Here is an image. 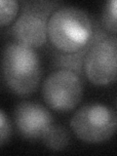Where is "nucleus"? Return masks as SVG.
<instances>
[{"label": "nucleus", "instance_id": "f257e3e1", "mask_svg": "<svg viewBox=\"0 0 117 156\" xmlns=\"http://www.w3.org/2000/svg\"><path fill=\"white\" fill-rule=\"evenodd\" d=\"M94 27L85 11L72 6L52 13L47 23V35L52 44L63 53H76L92 42Z\"/></svg>", "mask_w": 117, "mask_h": 156}, {"label": "nucleus", "instance_id": "20e7f679", "mask_svg": "<svg viewBox=\"0 0 117 156\" xmlns=\"http://www.w3.org/2000/svg\"><path fill=\"white\" fill-rule=\"evenodd\" d=\"M117 39L105 32L94 34V40L86 53V75L93 84L107 85L116 79Z\"/></svg>", "mask_w": 117, "mask_h": 156}, {"label": "nucleus", "instance_id": "423d86ee", "mask_svg": "<svg viewBox=\"0 0 117 156\" xmlns=\"http://www.w3.org/2000/svg\"><path fill=\"white\" fill-rule=\"evenodd\" d=\"M12 27L17 42L30 48L41 47L47 40L48 16L54 3H28Z\"/></svg>", "mask_w": 117, "mask_h": 156}, {"label": "nucleus", "instance_id": "7ed1b4c3", "mask_svg": "<svg viewBox=\"0 0 117 156\" xmlns=\"http://www.w3.org/2000/svg\"><path fill=\"white\" fill-rule=\"evenodd\" d=\"M74 134L83 141L100 144L114 135L117 126L116 112L101 104H89L78 109L70 120Z\"/></svg>", "mask_w": 117, "mask_h": 156}, {"label": "nucleus", "instance_id": "1a4fd4ad", "mask_svg": "<svg viewBox=\"0 0 117 156\" xmlns=\"http://www.w3.org/2000/svg\"><path fill=\"white\" fill-rule=\"evenodd\" d=\"M102 24L106 28V30L115 35L117 32L116 23V0L107 1L102 11Z\"/></svg>", "mask_w": 117, "mask_h": 156}, {"label": "nucleus", "instance_id": "9b49d317", "mask_svg": "<svg viewBox=\"0 0 117 156\" xmlns=\"http://www.w3.org/2000/svg\"><path fill=\"white\" fill-rule=\"evenodd\" d=\"M13 133L12 123L5 112L0 109V146L7 144Z\"/></svg>", "mask_w": 117, "mask_h": 156}, {"label": "nucleus", "instance_id": "6e6552de", "mask_svg": "<svg viewBox=\"0 0 117 156\" xmlns=\"http://www.w3.org/2000/svg\"><path fill=\"white\" fill-rule=\"evenodd\" d=\"M42 140L48 148L55 151L65 149L70 140L67 130L60 125H52Z\"/></svg>", "mask_w": 117, "mask_h": 156}, {"label": "nucleus", "instance_id": "39448f33", "mask_svg": "<svg viewBox=\"0 0 117 156\" xmlns=\"http://www.w3.org/2000/svg\"><path fill=\"white\" fill-rule=\"evenodd\" d=\"M42 95L46 104L57 111H70L78 105L83 96L80 76L70 69L54 71L44 81Z\"/></svg>", "mask_w": 117, "mask_h": 156}, {"label": "nucleus", "instance_id": "f03ea898", "mask_svg": "<svg viewBox=\"0 0 117 156\" xmlns=\"http://www.w3.org/2000/svg\"><path fill=\"white\" fill-rule=\"evenodd\" d=\"M5 83L15 94L29 96L37 89L42 77V66L36 52L19 42L5 46L2 58Z\"/></svg>", "mask_w": 117, "mask_h": 156}, {"label": "nucleus", "instance_id": "0eeeda50", "mask_svg": "<svg viewBox=\"0 0 117 156\" xmlns=\"http://www.w3.org/2000/svg\"><path fill=\"white\" fill-rule=\"evenodd\" d=\"M15 123L23 138L38 140L42 139L53 125V117L43 105L37 102L23 101L15 109Z\"/></svg>", "mask_w": 117, "mask_h": 156}, {"label": "nucleus", "instance_id": "9d476101", "mask_svg": "<svg viewBox=\"0 0 117 156\" xmlns=\"http://www.w3.org/2000/svg\"><path fill=\"white\" fill-rule=\"evenodd\" d=\"M19 11V2L15 0H0V27L11 23Z\"/></svg>", "mask_w": 117, "mask_h": 156}]
</instances>
